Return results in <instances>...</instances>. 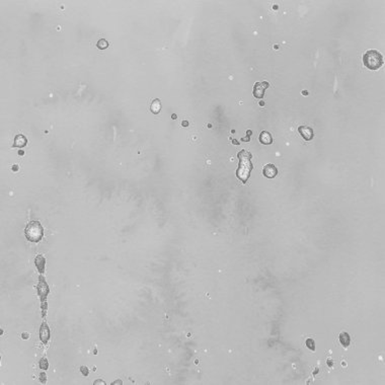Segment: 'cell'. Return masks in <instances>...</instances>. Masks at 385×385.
<instances>
[{
	"label": "cell",
	"instance_id": "obj_1",
	"mask_svg": "<svg viewBox=\"0 0 385 385\" xmlns=\"http://www.w3.org/2000/svg\"><path fill=\"white\" fill-rule=\"evenodd\" d=\"M237 157L239 158V165L236 170V176L242 183L245 184L252 170V163L250 161L252 155L250 152L246 150H241L238 152Z\"/></svg>",
	"mask_w": 385,
	"mask_h": 385
},
{
	"label": "cell",
	"instance_id": "obj_2",
	"mask_svg": "<svg viewBox=\"0 0 385 385\" xmlns=\"http://www.w3.org/2000/svg\"><path fill=\"white\" fill-rule=\"evenodd\" d=\"M24 236L31 242H39L44 236V228L39 221H31L24 228Z\"/></svg>",
	"mask_w": 385,
	"mask_h": 385
},
{
	"label": "cell",
	"instance_id": "obj_3",
	"mask_svg": "<svg viewBox=\"0 0 385 385\" xmlns=\"http://www.w3.org/2000/svg\"><path fill=\"white\" fill-rule=\"evenodd\" d=\"M363 63L370 70H378L383 65V57L376 50H369L363 56Z\"/></svg>",
	"mask_w": 385,
	"mask_h": 385
},
{
	"label": "cell",
	"instance_id": "obj_4",
	"mask_svg": "<svg viewBox=\"0 0 385 385\" xmlns=\"http://www.w3.org/2000/svg\"><path fill=\"white\" fill-rule=\"evenodd\" d=\"M38 289V295L40 297L41 300V307H42V315L43 317L46 316V312H47L48 304H47V296L50 293V288L48 286L47 282H46L45 278L41 275L39 277V284L37 286Z\"/></svg>",
	"mask_w": 385,
	"mask_h": 385
},
{
	"label": "cell",
	"instance_id": "obj_5",
	"mask_svg": "<svg viewBox=\"0 0 385 385\" xmlns=\"http://www.w3.org/2000/svg\"><path fill=\"white\" fill-rule=\"evenodd\" d=\"M270 86L269 82L263 81V82H256L254 86V95L256 98H263L265 95V89Z\"/></svg>",
	"mask_w": 385,
	"mask_h": 385
},
{
	"label": "cell",
	"instance_id": "obj_6",
	"mask_svg": "<svg viewBox=\"0 0 385 385\" xmlns=\"http://www.w3.org/2000/svg\"><path fill=\"white\" fill-rule=\"evenodd\" d=\"M39 336H40V340L44 345H47L48 342L50 340V329L49 325L47 324V322H42L41 326H40V333H39Z\"/></svg>",
	"mask_w": 385,
	"mask_h": 385
},
{
	"label": "cell",
	"instance_id": "obj_7",
	"mask_svg": "<svg viewBox=\"0 0 385 385\" xmlns=\"http://www.w3.org/2000/svg\"><path fill=\"white\" fill-rule=\"evenodd\" d=\"M263 176H265L266 177H268V179H274V177L277 176L278 169L274 164L269 163V164L263 166Z\"/></svg>",
	"mask_w": 385,
	"mask_h": 385
},
{
	"label": "cell",
	"instance_id": "obj_8",
	"mask_svg": "<svg viewBox=\"0 0 385 385\" xmlns=\"http://www.w3.org/2000/svg\"><path fill=\"white\" fill-rule=\"evenodd\" d=\"M298 131L300 135L303 137V139H305L306 141H310L312 140L313 137H314V134H313V131L311 128L306 127V126H300L298 127Z\"/></svg>",
	"mask_w": 385,
	"mask_h": 385
},
{
	"label": "cell",
	"instance_id": "obj_9",
	"mask_svg": "<svg viewBox=\"0 0 385 385\" xmlns=\"http://www.w3.org/2000/svg\"><path fill=\"white\" fill-rule=\"evenodd\" d=\"M35 265L37 267L39 273L43 275L45 273V267H46V259L42 255H38L35 259Z\"/></svg>",
	"mask_w": 385,
	"mask_h": 385
},
{
	"label": "cell",
	"instance_id": "obj_10",
	"mask_svg": "<svg viewBox=\"0 0 385 385\" xmlns=\"http://www.w3.org/2000/svg\"><path fill=\"white\" fill-rule=\"evenodd\" d=\"M27 139L26 138V136L23 135L19 134L14 137V141H13V147H19V148H23L24 146L27 145Z\"/></svg>",
	"mask_w": 385,
	"mask_h": 385
},
{
	"label": "cell",
	"instance_id": "obj_11",
	"mask_svg": "<svg viewBox=\"0 0 385 385\" xmlns=\"http://www.w3.org/2000/svg\"><path fill=\"white\" fill-rule=\"evenodd\" d=\"M259 141L265 145H270L273 143V137L268 131H263L259 135Z\"/></svg>",
	"mask_w": 385,
	"mask_h": 385
},
{
	"label": "cell",
	"instance_id": "obj_12",
	"mask_svg": "<svg viewBox=\"0 0 385 385\" xmlns=\"http://www.w3.org/2000/svg\"><path fill=\"white\" fill-rule=\"evenodd\" d=\"M338 338H340L341 344L343 345L345 348H347V347H349V346H350L351 337H350V334H349L348 333L344 331V333H340V336H338Z\"/></svg>",
	"mask_w": 385,
	"mask_h": 385
},
{
	"label": "cell",
	"instance_id": "obj_13",
	"mask_svg": "<svg viewBox=\"0 0 385 385\" xmlns=\"http://www.w3.org/2000/svg\"><path fill=\"white\" fill-rule=\"evenodd\" d=\"M160 110H161V101H160V99H158V98H155L154 101H153L152 102H151V106H150V110L153 113V114H155V115H157V114L160 112Z\"/></svg>",
	"mask_w": 385,
	"mask_h": 385
},
{
	"label": "cell",
	"instance_id": "obj_14",
	"mask_svg": "<svg viewBox=\"0 0 385 385\" xmlns=\"http://www.w3.org/2000/svg\"><path fill=\"white\" fill-rule=\"evenodd\" d=\"M96 47H97L99 50H106V48L109 47V43L105 39H101L97 43H96Z\"/></svg>",
	"mask_w": 385,
	"mask_h": 385
},
{
	"label": "cell",
	"instance_id": "obj_15",
	"mask_svg": "<svg viewBox=\"0 0 385 385\" xmlns=\"http://www.w3.org/2000/svg\"><path fill=\"white\" fill-rule=\"evenodd\" d=\"M39 367H40V369L44 370V371L48 370V368H49V363H48L47 358L44 357V358H42L40 360V362H39Z\"/></svg>",
	"mask_w": 385,
	"mask_h": 385
},
{
	"label": "cell",
	"instance_id": "obj_16",
	"mask_svg": "<svg viewBox=\"0 0 385 385\" xmlns=\"http://www.w3.org/2000/svg\"><path fill=\"white\" fill-rule=\"evenodd\" d=\"M306 347H307L309 350H311V351H314L315 350V344H314V341L312 340V338H307V340H306Z\"/></svg>",
	"mask_w": 385,
	"mask_h": 385
},
{
	"label": "cell",
	"instance_id": "obj_17",
	"mask_svg": "<svg viewBox=\"0 0 385 385\" xmlns=\"http://www.w3.org/2000/svg\"><path fill=\"white\" fill-rule=\"evenodd\" d=\"M39 379H40V381L42 383H46L47 382V374H46L45 372H41L40 373V375H39Z\"/></svg>",
	"mask_w": 385,
	"mask_h": 385
},
{
	"label": "cell",
	"instance_id": "obj_18",
	"mask_svg": "<svg viewBox=\"0 0 385 385\" xmlns=\"http://www.w3.org/2000/svg\"><path fill=\"white\" fill-rule=\"evenodd\" d=\"M79 370L81 371V373H82L83 376H87L88 373H89V372H88V368H87V367H85V366H81L80 368H79Z\"/></svg>",
	"mask_w": 385,
	"mask_h": 385
},
{
	"label": "cell",
	"instance_id": "obj_19",
	"mask_svg": "<svg viewBox=\"0 0 385 385\" xmlns=\"http://www.w3.org/2000/svg\"><path fill=\"white\" fill-rule=\"evenodd\" d=\"M28 337H30V334L28 333H23V334H21V337L23 338V340H27L28 338Z\"/></svg>",
	"mask_w": 385,
	"mask_h": 385
},
{
	"label": "cell",
	"instance_id": "obj_20",
	"mask_svg": "<svg viewBox=\"0 0 385 385\" xmlns=\"http://www.w3.org/2000/svg\"><path fill=\"white\" fill-rule=\"evenodd\" d=\"M249 140H250V137H245V138H241V141H244V142H248Z\"/></svg>",
	"mask_w": 385,
	"mask_h": 385
},
{
	"label": "cell",
	"instance_id": "obj_21",
	"mask_svg": "<svg viewBox=\"0 0 385 385\" xmlns=\"http://www.w3.org/2000/svg\"><path fill=\"white\" fill-rule=\"evenodd\" d=\"M93 384L95 385V384H106V383L103 382V381H101V380H97V381H94Z\"/></svg>",
	"mask_w": 385,
	"mask_h": 385
},
{
	"label": "cell",
	"instance_id": "obj_22",
	"mask_svg": "<svg viewBox=\"0 0 385 385\" xmlns=\"http://www.w3.org/2000/svg\"><path fill=\"white\" fill-rule=\"evenodd\" d=\"M232 143L234 145H239V142H238L237 140H235V139H232Z\"/></svg>",
	"mask_w": 385,
	"mask_h": 385
},
{
	"label": "cell",
	"instance_id": "obj_23",
	"mask_svg": "<svg viewBox=\"0 0 385 385\" xmlns=\"http://www.w3.org/2000/svg\"><path fill=\"white\" fill-rule=\"evenodd\" d=\"M251 134H252V132H251L250 130H247V131H246V135H247L248 137H250V135H251Z\"/></svg>",
	"mask_w": 385,
	"mask_h": 385
},
{
	"label": "cell",
	"instance_id": "obj_24",
	"mask_svg": "<svg viewBox=\"0 0 385 385\" xmlns=\"http://www.w3.org/2000/svg\"><path fill=\"white\" fill-rule=\"evenodd\" d=\"M17 169H19V166H17V165H13L12 166V170H15V172H16Z\"/></svg>",
	"mask_w": 385,
	"mask_h": 385
},
{
	"label": "cell",
	"instance_id": "obj_25",
	"mask_svg": "<svg viewBox=\"0 0 385 385\" xmlns=\"http://www.w3.org/2000/svg\"><path fill=\"white\" fill-rule=\"evenodd\" d=\"M188 123L187 122V121H184V122H183V126H184V127H187V126H188Z\"/></svg>",
	"mask_w": 385,
	"mask_h": 385
},
{
	"label": "cell",
	"instance_id": "obj_26",
	"mask_svg": "<svg viewBox=\"0 0 385 385\" xmlns=\"http://www.w3.org/2000/svg\"><path fill=\"white\" fill-rule=\"evenodd\" d=\"M19 155H23V151H21V150H20V151H19Z\"/></svg>",
	"mask_w": 385,
	"mask_h": 385
}]
</instances>
